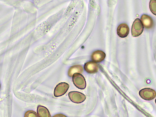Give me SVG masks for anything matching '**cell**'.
<instances>
[{
  "instance_id": "obj_1",
  "label": "cell",
  "mask_w": 156,
  "mask_h": 117,
  "mask_svg": "<svg viewBox=\"0 0 156 117\" xmlns=\"http://www.w3.org/2000/svg\"><path fill=\"white\" fill-rule=\"evenodd\" d=\"M73 81L74 85L78 88L83 90L86 87V82L84 76L79 73H75L73 76Z\"/></svg>"
},
{
  "instance_id": "obj_2",
  "label": "cell",
  "mask_w": 156,
  "mask_h": 117,
  "mask_svg": "<svg viewBox=\"0 0 156 117\" xmlns=\"http://www.w3.org/2000/svg\"><path fill=\"white\" fill-rule=\"evenodd\" d=\"M144 27L140 20L136 19L134 21L132 25V34L134 37H138L144 31Z\"/></svg>"
},
{
  "instance_id": "obj_3",
  "label": "cell",
  "mask_w": 156,
  "mask_h": 117,
  "mask_svg": "<svg viewBox=\"0 0 156 117\" xmlns=\"http://www.w3.org/2000/svg\"><path fill=\"white\" fill-rule=\"evenodd\" d=\"M140 96L143 99L146 101H150L156 97L155 91L152 89L146 88L141 90L139 92Z\"/></svg>"
},
{
  "instance_id": "obj_4",
  "label": "cell",
  "mask_w": 156,
  "mask_h": 117,
  "mask_svg": "<svg viewBox=\"0 0 156 117\" xmlns=\"http://www.w3.org/2000/svg\"><path fill=\"white\" fill-rule=\"evenodd\" d=\"M69 87V85L66 83L63 82L59 83L55 89V96L58 97L64 95L67 92Z\"/></svg>"
},
{
  "instance_id": "obj_5",
  "label": "cell",
  "mask_w": 156,
  "mask_h": 117,
  "mask_svg": "<svg viewBox=\"0 0 156 117\" xmlns=\"http://www.w3.org/2000/svg\"><path fill=\"white\" fill-rule=\"evenodd\" d=\"M68 95L71 101L75 103H82L86 99L85 95L77 91L71 92L69 93Z\"/></svg>"
},
{
  "instance_id": "obj_6",
  "label": "cell",
  "mask_w": 156,
  "mask_h": 117,
  "mask_svg": "<svg viewBox=\"0 0 156 117\" xmlns=\"http://www.w3.org/2000/svg\"><path fill=\"white\" fill-rule=\"evenodd\" d=\"M84 69L87 73L93 74L98 72L99 67L97 63L94 62L90 61L85 63Z\"/></svg>"
},
{
  "instance_id": "obj_7",
  "label": "cell",
  "mask_w": 156,
  "mask_h": 117,
  "mask_svg": "<svg viewBox=\"0 0 156 117\" xmlns=\"http://www.w3.org/2000/svg\"><path fill=\"white\" fill-rule=\"evenodd\" d=\"M117 34L122 38H125L128 35L129 28L128 25L126 23L120 24L117 30Z\"/></svg>"
},
{
  "instance_id": "obj_8",
  "label": "cell",
  "mask_w": 156,
  "mask_h": 117,
  "mask_svg": "<svg viewBox=\"0 0 156 117\" xmlns=\"http://www.w3.org/2000/svg\"><path fill=\"white\" fill-rule=\"evenodd\" d=\"M106 56V54L103 51L98 50L93 53L91 56V58L95 62H100L105 59Z\"/></svg>"
},
{
  "instance_id": "obj_9",
  "label": "cell",
  "mask_w": 156,
  "mask_h": 117,
  "mask_svg": "<svg viewBox=\"0 0 156 117\" xmlns=\"http://www.w3.org/2000/svg\"><path fill=\"white\" fill-rule=\"evenodd\" d=\"M140 20L145 28L149 29L153 27V20L150 16L146 15H144L141 16Z\"/></svg>"
},
{
  "instance_id": "obj_10",
  "label": "cell",
  "mask_w": 156,
  "mask_h": 117,
  "mask_svg": "<svg viewBox=\"0 0 156 117\" xmlns=\"http://www.w3.org/2000/svg\"><path fill=\"white\" fill-rule=\"evenodd\" d=\"M37 112L39 117H51L48 110L44 106L38 105L37 107Z\"/></svg>"
},
{
  "instance_id": "obj_11",
  "label": "cell",
  "mask_w": 156,
  "mask_h": 117,
  "mask_svg": "<svg viewBox=\"0 0 156 117\" xmlns=\"http://www.w3.org/2000/svg\"><path fill=\"white\" fill-rule=\"evenodd\" d=\"M83 72V67L80 65H76L74 66L69 69L68 74L70 77H72L73 74L75 73L81 74Z\"/></svg>"
},
{
  "instance_id": "obj_12",
  "label": "cell",
  "mask_w": 156,
  "mask_h": 117,
  "mask_svg": "<svg viewBox=\"0 0 156 117\" xmlns=\"http://www.w3.org/2000/svg\"><path fill=\"white\" fill-rule=\"evenodd\" d=\"M150 8L151 11L154 15H156V1L151 0L150 3Z\"/></svg>"
},
{
  "instance_id": "obj_13",
  "label": "cell",
  "mask_w": 156,
  "mask_h": 117,
  "mask_svg": "<svg viewBox=\"0 0 156 117\" xmlns=\"http://www.w3.org/2000/svg\"><path fill=\"white\" fill-rule=\"evenodd\" d=\"M24 117H39L37 113L34 111L30 110L26 112Z\"/></svg>"
},
{
  "instance_id": "obj_14",
  "label": "cell",
  "mask_w": 156,
  "mask_h": 117,
  "mask_svg": "<svg viewBox=\"0 0 156 117\" xmlns=\"http://www.w3.org/2000/svg\"><path fill=\"white\" fill-rule=\"evenodd\" d=\"M53 117H67L66 115H65L63 114H58L55 115H54Z\"/></svg>"
},
{
  "instance_id": "obj_15",
  "label": "cell",
  "mask_w": 156,
  "mask_h": 117,
  "mask_svg": "<svg viewBox=\"0 0 156 117\" xmlns=\"http://www.w3.org/2000/svg\"><path fill=\"white\" fill-rule=\"evenodd\" d=\"M1 84H0V88H1Z\"/></svg>"
}]
</instances>
